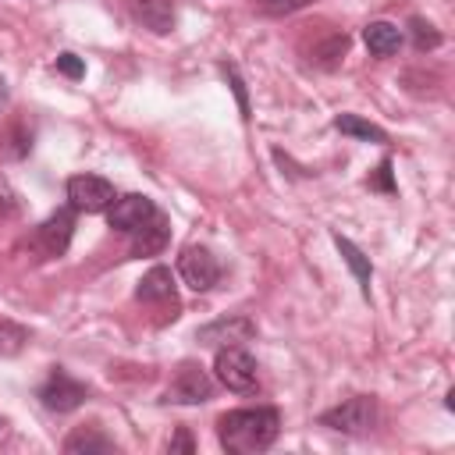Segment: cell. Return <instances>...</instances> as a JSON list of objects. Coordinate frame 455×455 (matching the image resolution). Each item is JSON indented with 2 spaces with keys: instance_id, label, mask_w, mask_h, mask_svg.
I'll return each mask as SVG.
<instances>
[{
  "instance_id": "1",
  "label": "cell",
  "mask_w": 455,
  "mask_h": 455,
  "mask_svg": "<svg viewBox=\"0 0 455 455\" xmlns=\"http://www.w3.org/2000/svg\"><path fill=\"white\" fill-rule=\"evenodd\" d=\"M281 434V412L270 405L256 409H231L217 419V441L231 455H256L267 451Z\"/></svg>"
},
{
  "instance_id": "2",
  "label": "cell",
  "mask_w": 455,
  "mask_h": 455,
  "mask_svg": "<svg viewBox=\"0 0 455 455\" xmlns=\"http://www.w3.org/2000/svg\"><path fill=\"white\" fill-rule=\"evenodd\" d=\"M320 423L338 430V434H352V437L370 434L373 423H377V402L370 395H352V398L338 402L334 409L320 412Z\"/></svg>"
},
{
  "instance_id": "3",
  "label": "cell",
  "mask_w": 455,
  "mask_h": 455,
  "mask_svg": "<svg viewBox=\"0 0 455 455\" xmlns=\"http://www.w3.org/2000/svg\"><path fill=\"white\" fill-rule=\"evenodd\" d=\"M213 373H217V380H220L228 391H238V395H249V391H256V384H259V377H256V359H252L242 345H224V348H217Z\"/></svg>"
},
{
  "instance_id": "4",
  "label": "cell",
  "mask_w": 455,
  "mask_h": 455,
  "mask_svg": "<svg viewBox=\"0 0 455 455\" xmlns=\"http://www.w3.org/2000/svg\"><path fill=\"white\" fill-rule=\"evenodd\" d=\"M114 185L100 174H75L68 178V206L75 213H103L114 203Z\"/></svg>"
},
{
  "instance_id": "5",
  "label": "cell",
  "mask_w": 455,
  "mask_h": 455,
  "mask_svg": "<svg viewBox=\"0 0 455 455\" xmlns=\"http://www.w3.org/2000/svg\"><path fill=\"white\" fill-rule=\"evenodd\" d=\"M156 213H160V210H156V203H153L149 196L128 192V196H114V203L107 206V224H110L114 231H121V235H132V231H139L142 224H149Z\"/></svg>"
},
{
  "instance_id": "6",
  "label": "cell",
  "mask_w": 455,
  "mask_h": 455,
  "mask_svg": "<svg viewBox=\"0 0 455 455\" xmlns=\"http://www.w3.org/2000/svg\"><path fill=\"white\" fill-rule=\"evenodd\" d=\"M210 395H213V380L199 363H181L167 384V402L174 405H199L210 402Z\"/></svg>"
},
{
  "instance_id": "7",
  "label": "cell",
  "mask_w": 455,
  "mask_h": 455,
  "mask_svg": "<svg viewBox=\"0 0 455 455\" xmlns=\"http://www.w3.org/2000/svg\"><path fill=\"white\" fill-rule=\"evenodd\" d=\"M178 274L192 291H210L220 281V263L206 245H188L178 256Z\"/></svg>"
},
{
  "instance_id": "8",
  "label": "cell",
  "mask_w": 455,
  "mask_h": 455,
  "mask_svg": "<svg viewBox=\"0 0 455 455\" xmlns=\"http://www.w3.org/2000/svg\"><path fill=\"white\" fill-rule=\"evenodd\" d=\"M71 235H75V210H71V206H60L57 213H50V217L36 228L32 245H36V252H43L46 259H50V256H64L68 245H71Z\"/></svg>"
},
{
  "instance_id": "9",
  "label": "cell",
  "mask_w": 455,
  "mask_h": 455,
  "mask_svg": "<svg viewBox=\"0 0 455 455\" xmlns=\"http://www.w3.org/2000/svg\"><path fill=\"white\" fill-rule=\"evenodd\" d=\"M85 384H78L68 370H60V366H53L50 370V377H46V384L39 387V402L50 409V412H71V409H78L82 402H85Z\"/></svg>"
},
{
  "instance_id": "10",
  "label": "cell",
  "mask_w": 455,
  "mask_h": 455,
  "mask_svg": "<svg viewBox=\"0 0 455 455\" xmlns=\"http://www.w3.org/2000/svg\"><path fill=\"white\" fill-rule=\"evenodd\" d=\"M252 334H256V323H252L249 316H242V313H235V316H220V320H213V323H206V327L196 331V338H199L203 345H210V348L242 345V341H249Z\"/></svg>"
},
{
  "instance_id": "11",
  "label": "cell",
  "mask_w": 455,
  "mask_h": 455,
  "mask_svg": "<svg viewBox=\"0 0 455 455\" xmlns=\"http://www.w3.org/2000/svg\"><path fill=\"white\" fill-rule=\"evenodd\" d=\"M135 299L139 302H149V306H178V295H174V274L167 267H153L142 274L139 288H135Z\"/></svg>"
},
{
  "instance_id": "12",
  "label": "cell",
  "mask_w": 455,
  "mask_h": 455,
  "mask_svg": "<svg viewBox=\"0 0 455 455\" xmlns=\"http://www.w3.org/2000/svg\"><path fill=\"white\" fill-rule=\"evenodd\" d=\"M135 21H142L149 32H171L174 28V4L171 0H128Z\"/></svg>"
},
{
  "instance_id": "13",
  "label": "cell",
  "mask_w": 455,
  "mask_h": 455,
  "mask_svg": "<svg viewBox=\"0 0 455 455\" xmlns=\"http://www.w3.org/2000/svg\"><path fill=\"white\" fill-rule=\"evenodd\" d=\"M167 238H171V224H167L164 213H156L149 224L132 231V256H153V252H160L167 245Z\"/></svg>"
},
{
  "instance_id": "14",
  "label": "cell",
  "mask_w": 455,
  "mask_h": 455,
  "mask_svg": "<svg viewBox=\"0 0 455 455\" xmlns=\"http://www.w3.org/2000/svg\"><path fill=\"white\" fill-rule=\"evenodd\" d=\"M363 43L373 57H391L402 50V28L391 25V21H370L363 28Z\"/></svg>"
},
{
  "instance_id": "15",
  "label": "cell",
  "mask_w": 455,
  "mask_h": 455,
  "mask_svg": "<svg viewBox=\"0 0 455 455\" xmlns=\"http://www.w3.org/2000/svg\"><path fill=\"white\" fill-rule=\"evenodd\" d=\"M117 444L100 430V427H75L64 441L68 455H92V451H114Z\"/></svg>"
},
{
  "instance_id": "16",
  "label": "cell",
  "mask_w": 455,
  "mask_h": 455,
  "mask_svg": "<svg viewBox=\"0 0 455 455\" xmlns=\"http://www.w3.org/2000/svg\"><path fill=\"white\" fill-rule=\"evenodd\" d=\"M334 245H338L341 259L348 263V270L355 274V281H359V291L370 299V277H373V270H370V259L363 256V249H359V245H352V242H348V238H341V235H334Z\"/></svg>"
},
{
  "instance_id": "17",
  "label": "cell",
  "mask_w": 455,
  "mask_h": 455,
  "mask_svg": "<svg viewBox=\"0 0 455 455\" xmlns=\"http://www.w3.org/2000/svg\"><path fill=\"white\" fill-rule=\"evenodd\" d=\"M334 128L341 135H352V139H363V142H387L384 128H377V124H370V121H363L355 114H338L334 117Z\"/></svg>"
},
{
  "instance_id": "18",
  "label": "cell",
  "mask_w": 455,
  "mask_h": 455,
  "mask_svg": "<svg viewBox=\"0 0 455 455\" xmlns=\"http://www.w3.org/2000/svg\"><path fill=\"white\" fill-rule=\"evenodd\" d=\"M345 50H348V36H345V32H331L323 43H316V50H313L316 57H313V60H316L320 68H338V60L345 57Z\"/></svg>"
},
{
  "instance_id": "19",
  "label": "cell",
  "mask_w": 455,
  "mask_h": 455,
  "mask_svg": "<svg viewBox=\"0 0 455 455\" xmlns=\"http://www.w3.org/2000/svg\"><path fill=\"white\" fill-rule=\"evenodd\" d=\"M309 4H316V0H252V7L267 18H288V14H295Z\"/></svg>"
},
{
  "instance_id": "20",
  "label": "cell",
  "mask_w": 455,
  "mask_h": 455,
  "mask_svg": "<svg viewBox=\"0 0 455 455\" xmlns=\"http://www.w3.org/2000/svg\"><path fill=\"white\" fill-rule=\"evenodd\" d=\"M409 28H412V43H416V50L423 53V50H434V46H441V32L430 25V21H423V18H412L409 21Z\"/></svg>"
},
{
  "instance_id": "21",
  "label": "cell",
  "mask_w": 455,
  "mask_h": 455,
  "mask_svg": "<svg viewBox=\"0 0 455 455\" xmlns=\"http://www.w3.org/2000/svg\"><path fill=\"white\" fill-rule=\"evenodd\" d=\"M28 341V334H25V327H18V323H7V320H0V355H14L21 345Z\"/></svg>"
},
{
  "instance_id": "22",
  "label": "cell",
  "mask_w": 455,
  "mask_h": 455,
  "mask_svg": "<svg viewBox=\"0 0 455 455\" xmlns=\"http://www.w3.org/2000/svg\"><path fill=\"white\" fill-rule=\"evenodd\" d=\"M220 71L228 75V82H231V89H235V96H238V110H242V117L249 121V96H245V82H242L238 68H235V64H220Z\"/></svg>"
},
{
  "instance_id": "23",
  "label": "cell",
  "mask_w": 455,
  "mask_h": 455,
  "mask_svg": "<svg viewBox=\"0 0 455 455\" xmlns=\"http://www.w3.org/2000/svg\"><path fill=\"white\" fill-rule=\"evenodd\" d=\"M57 71L68 75V78H82L85 75V64L75 53H57Z\"/></svg>"
},
{
  "instance_id": "24",
  "label": "cell",
  "mask_w": 455,
  "mask_h": 455,
  "mask_svg": "<svg viewBox=\"0 0 455 455\" xmlns=\"http://www.w3.org/2000/svg\"><path fill=\"white\" fill-rule=\"evenodd\" d=\"M370 188H384V192H395V185H391V160H380L377 174L370 178Z\"/></svg>"
},
{
  "instance_id": "25",
  "label": "cell",
  "mask_w": 455,
  "mask_h": 455,
  "mask_svg": "<svg viewBox=\"0 0 455 455\" xmlns=\"http://www.w3.org/2000/svg\"><path fill=\"white\" fill-rule=\"evenodd\" d=\"M167 451H171V455H174V451H185V455H188V451H196V441H192V434L181 427V430H178V434L167 441Z\"/></svg>"
},
{
  "instance_id": "26",
  "label": "cell",
  "mask_w": 455,
  "mask_h": 455,
  "mask_svg": "<svg viewBox=\"0 0 455 455\" xmlns=\"http://www.w3.org/2000/svg\"><path fill=\"white\" fill-rule=\"evenodd\" d=\"M4 107H7V82L0 78V110H4Z\"/></svg>"
}]
</instances>
